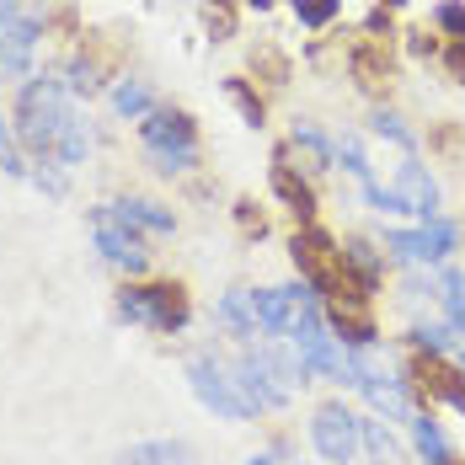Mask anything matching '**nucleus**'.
Returning <instances> with one entry per match:
<instances>
[{
	"instance_id": "obj_1",
	"label": "nucleus",
	"mask_w": 465,
	"mask_h": 465,
	"mask_svg": "<svg viewBox=\"0 0 465 465\" xmlns=\"http://www.w3.org/2000/svg\"><path fill=\"white\" fill-rule=\"evenodd\" d=\"M75 107H70V86L59 81V75H27L22 81V92H16V113H11V134L27 144L38 161L54 155V144H59V129H64V118H70Z\"/></svg>"
},
{
	"instance_id": "obj_2",
	"label": "nucleus",
	"mask_w": 465,
	"mask_h": 465,
	"mask_svg": "<svg viewBox=\"0 0 465 465\" xmlns=\"http://www.w3.org/2000/svg\"><path fill=\"white\" fill-rule=\"evenodd\" d=\"M140 140H144V155L161 166V172H187L198 166V129L193 118L177 113V107H150L140 124Z\"/></svg>"
},
{
	"instance_id": "obj_3",
	"label": "nucleus",
	"mask_w": 465,
	"mask_h": 465,
	"mask_svg": "<svg viewBox=\"0 0 465 465\" xmlns=\"http://www.w3.org/2000/svg\"><path fill=\"white\" fill-rule=\"evenodd\" d=\"M118 316L150 331H183L187 326V294L177 283H134L118 294Z\"/></svg>"
},
{
	"instance_id": "obj_4",
	"label": "nucleus",
	"mask_w": 465,
	"mask_h": 465,
	"mask_svg": "<svg viewBox=\"0 0 465 465\" xmlns=\"http://www.w3.org/2000/svg\"><path fill=\"white\" fill-rule=\"evenodd\" d=\"M187 380H193V396L214 412V418L225 422H246L257 418L252 412V401L241 396V385H235V374L220 364V359H209V353H198V359H187Z\"/></svg>"
},
{
	"instance_id": "obj_5",
	"label": "nucleus",
	"mask_w": 465,
	"mask_h": 465,
	"mask_svg": "<svg viewBox=\"0 0 465 465\" xmlns=\"http://www.w3.org/2000/svg\"><path fill=\"white\" fill-rule=\"evenodd\" d=\"M38 16L22 0H0V75H27L38 48Z\"/></svg>"
},
{
	"instance_id": "obj_6",
	"label": "nucleus",
	"mask_w": 465,
	"mask_h": 465,
	"mask_svg": "<svg viewBox=\"0 0 465 465\" xmlns=\"http://www.w3.org/2000/svg\"><path fill=\"white\" fill-rule=\"evenodd\" d=\"M294 268L305 273V283L316 289V294H337L342 289V252H337V241L326 231H300L294 235Z\"/></svg>"
},
{
	"instance_id": "obj_7",
	"label": "nucleus",
	"mask_w": 465,
	"mask_h": 465,
	"mask_svg": "<svg viewBox=\"0 0 465 465\" xmlns=\"http://www.w3.org/2000/svg\"><path fill=\"white\" fill-rule=\"evenodd\" d=\"M311 444L326 465H353L359 455V418L348 407H322L311 418Z\"/></svg>"
},
{
	"instance_id": "obj_8",
	"label": "nucleus",
	"mask_w": 465,
	"mask_h": 465,
	"mask_svg": "<svg viewBox=\"0 0 465 465\" xmlns=\"http://www.w3.org/2000/svg\"><path fill=\"white\" fill-rule=\"evenodd\" d=\"M326 326L348 342V353H370L374 348V316H370V305H364V294H353L348 283L326 300Z\"/></svg>"
},
{
	"instance_id": "obj_9",
	"label": "nucleus",
	"mask_w": 465,
	"mask_h": 465,
	"mask_svg": "<svg viewBox=\"0 0 465 465\" xmlns=\"http://www.w3.org/2000/svg\"><path fill=\"white\" fill-rule=\"evenodd\" d=\"M455 241H460V231H455L450 220H428L422 231H391L385 235V246H391L401 262H439V257L455 252Z\"/></svg>"
},
{
	"instance_id": "obj_10",
	"label": "nucleus",
	"mask_w": 465,
	"mask_h": 465,
	"mask_svg": "<svg viewBox=\"0 0 465 465\" xmlns=\"http://www.w3.org/2000/svg\"><path fill=\"white\" fill-rule=\"evenodd\" d=\"M92 225H96V252L113 262V268H124L129 279H140L144 268H150V252H144V241L134 231H124V225H113L102 209L92 214Z\"/></svg>"
},
{
	"instance_id": "obj_11",
	"label": "nucleus",
	"mask_w": 465,
	"mask_h": 465,
	"mask_svg": "<svg viewBox=\"0 0 465 465\" xmlns=\"http://www.w3.org/2000/svg\"><path fill=\"white\" fill-rule=\"evenodd\" d=\"M102 214L113 220V225H124V231H155V235H172V209L166 203H155V198H113V203H102Z\"/></svg>"
},
{
	"instance_id": "obj_12",
	"label": "nucleus",
	"mask_w": 465,
	"mask_h": 465,
	"mask_svg": "<svg viewBox=\"0 0 465 465\" xmlns=\"http://www.w3.org/2000/svg\"><path fill=\"white\" fill-rule=\"evenodd\" d=\"M396 198L407 203V214H418V220H439V187H433V177L422 172L412 155H407L401 172H396Z\"/></svg>"
},
{
	"instance_id": "obj_13",
	"label": "nucleus",
	"mask_w": 465,
	"mask_h": 465,
	"mask_svg": "<svg viewBox=\"0 0 465 465\" xmlns=\"http://www.w3.org/2000/svg\"><path fill=\"white\" fill-rule=\"evenodd\" d=\"M118 465H193V444L183 439H144V444H129Z\"/></svg>"
},
{
	"instance_id": "obj_14",
	"label": "nucleus",
	"mask_w": 465,
	"mask_h": 465,
	"mask_svg": "<svg viewBox=\"0 0 465 465\" xmlns=\"http://www.w3.org/2000/svg\"><path fill=\"white\" fill-rule=\"evenodd\" d=\"M273 193H279L300 220H311V214H316V193H311V183H305V177H294V166H289L283 155L273 161Z\"/></svg>"
},
{
	"instance_id": "obj_15",
	"label": "nucleus",
	"mask_w": 465,
	"mask_h": 465,
	"mask_svg": "<svg viewBox=\"0 0 465 465\" xmlns=\"http://www.w3.org/2000/svg\"><path fill=\"white\" fill-rule=\"evenodd\" d=\"M214 322L220 326H231L241 342H252L257 337V316H252V289H231L220 305H214Z\"/></svg>"
},
{
	"instance_id": "obj_16",
	"label": "nucleus",
	"mask_w": 465,
	"mask_h": 465,
	"mask_svg": "<svg viewBox=\"0 0 465 465\" xmlns=\"http://www.w3.org/2000/svg\"><path fill=\"white\" fill-rule=\"evenodd\" d=\"M86 150H92V129H86V118H81V113H70V118H64V129H59L54 155H59L64 166H81V161H86Z\"/></svg>"
},
{
	"instance_id": "obj_17",
	"label": "nucleus",
	"mask_w": 465,
	"mask_h": 465,
	"mask_svg": "<svg viewBox=\"0 0 465 465\" xmlns=\"http://www.w3.org/2000/svg\"><path fill=\"white\" fill-rule=\"evenodd\" d=\"M342 268H353L359 289H374V283H380V257H374L370 241H359V235H353V241L342 246Z\"/></svg>"
},
{
	"instance_id": "obj_18",
	"label": "nucleus",
	"mask_w": 465,
	"mask_h": 465,
	"mask_svg": "<svg viewBox=\"0 0 465 465\" xmlns=\"http://www.w3.org/2000/svg\"><path fill=\"white\" fill-rule=\"evenodd\" d=\"M289 144H294V150H305L311 172H326V166H331V144L322 140V129H316V124H294V129H289Z\"/></svg>"
},
{
	"instance_id": "obj_19",
	"label": "nucleus",
	"mask_w": 465,
	"mask_h": 465,
	"mask_svg": "<svg viewBox=\"0 0 465 465\" xmlns=\"http://www.w3.org/2000/svg\"><path fill=\"white\" fill-rule=\"evenodd\" d=\"M113 113L118 118H144L150 113V86L144 81H118L113 86Z\"/></svg>"
},
{
	"instance_id": "obj_20",
	"label": "nucleus",
	"mask_w": 465,
	"mask_h": 465,
	"mask_svg": "<svg viewBox=\"0 0 465 465\" xmlns=\"http://www.w3.org/2000/svg\"><path fill=\"white\" fill-rule=\"evenodd\" d=\"M407 422H412V439H418V450L428 455V465H444V460H450V444H444L439 422H433V418H407Z\"/></svg>"
},
{
	"instance_id": "obj_21",
	"label": "nucleus",
	"mask_w": 465,
	"mask_h": 465,
	"mask_svg": "<svg viewBox=\"0 0 465 465\" xmlns=\"http://www.w3.org/2000/svg\"><path fill=\"white\" fill-rule=\"evenodd\" d=\"M359 439H364V450H370L380 465H396V460H401V444L385 433V422H359Z\"/></svg>"
},
{
	"instance_id": "obj_22",
	"label": "nucleus",
	"mask_w": 465,
	"mask_h": 465,
	"mask_svg": "<svg viewBox=\"0 0 465 465\" xmlns=\"http://www.w3.org/2000/svg\"><path fill=\"white\" fill-rule=\"evenodd\" d=\"M444 316L465 337V273H444Z\"/></svg>"
},
{
	"instance_id": "obj_23",
	"label": "nucleus",
	"mask_w": 465,
	"mask_h": 465,
	"mask_svg": "<svg viewBox=\"0 0 465 465\" xmlns=\"http://www.w3.org/2000/svg\"><path fill=\"white\" fill-rule=\"evenodd\" d=\"M64 86H70V92H81V96H92L96 86H102V70H96V59H86V54H81V59H70V70H64Z\"/></svg>"
},
{
	"instance_id": "obj_24",
	"label": "nucleus",
	"mask_w": 465,
	"mask_h": 465,
	"mask_svg": "<svg viewBox=\"0 0 465 465\" xmlns=\"http://www.w3.org/2000/svg\"><path fill=\"white\" fill-rule=\"evenodd\" d=\"M374 134H380V140H391V144H401L407 155L418 150V134H412V129H407L396 113H374Z\"/></svg>"
},
{
	"instance_id": "obj_25",
	"label": "nucleus",
	"mask_w": 465,
	"mask_h": 465,
	"mask_svg": "<svg viewBox=\"0 0 465 465\" xmlns=\"http://www.w3.org/2000/svg\"><path fill=\"white\" fill-rule=\"evenodd\" d=\"M294 16H300L305 27H326V22L337 16V0H294Z\"/></svg>"
},
{
	"instance_id": "obj_26",
	"label": "nucleus",
	"mask_w": 465,
	"mask_h": 465,
	"mask_svg": "<svg viewBox=\"0 0 465 465\" xmlns=\"http://www.w3.org/2000/svg\"><path fill=\"white\" fill-rule=\"evenodd\" d=\"M337 155H342V166H348V172H353L359 183H370V155H364V144L353 140V134L337 144Z\"/></svg>"
},
{
	"instance_id": "obj_27",
	"label": "nucleus",
	"mask_w": 465,
	"mask_h": 465,
	"mask_svg": "<svg viewBox=\"0 0 465 465\" xmlns=\"http://www.w3.org/2000/svg\"><path fill=\"white\" fill-rule=\"evenodd\" d=\"M433 22H439L444 33H455V44H465V5L460 0H444V5L433 11Z\"/></svg>"
},
{
	"instance_id": "obj_28",
	"label": "nucleus",
	"mask_w": 465,
	"mask_h": 465,
	"mask_svg": "<svg viewBox=\"0 0 465 465\" xmlns=\"http://www.w3.org/2000/svg\"><path fill=\"white\" fill-rule=\"evenodd\" d=\"M364 198H370L374 209H380V214H407V203H401V198H396V187H380L370 177V183H364Z\"/></svg>"
},
{
	"instance_id": "obj_29",
	"label": "nucleus",
	"mask_w": 465,
	"mask_h": 465,
	"mask_svg": "<svg viewBox=\"0 0 465 465\" xmlns=\"http://www.w3.org/2000/svg\"><path fill=\"white\" fill-rule=\"evenodd\" d=\"M412 348L433 353V359H444V348H450V331H444V326H418V331H412Z\"/></svg>"
},
{
	"instance_id": "obj_30",
	"label": "nucleus",
	"mask_w": 465,
	"mask_h": 465,
	"mask_svg": "<svg viewBox=\"0 0 465 465\" xmlns=\"http://www.w3.org/2000/svg\"><path fill=\"white\" fill-rule=\"evenodd\" d=\"M225 92H231V96H235V107L246 113V124L257 129V124H262V102H257V96L246 92V81H225Z\"/></svg>"
},
{
	"instance_id": "obj_31",
	"label": "nucleus",
	"mask_w": 465,
	"mask_h": 465,
	"mask_svg": "<svg viewBox=\"0 0 465 465\" xmlns=\"http://www.w3.org/2000/svg\"><path fill=\"white\" fill-rule=\"evenodd\" d=\"M0 172L27 177V166H22V155H16V144H11V129H5V124H0Z\"/></svg>"
},
{
	"instance_id": "obj_32",
	"label": "nucleus",
	"mask_w": 465,
	"mask_h": 465,
	"mask_svg": "<svg viewBox=\"0 0 465 465\" xmlns=\"http://www.w3.org/2000/svg\"><path fill=\"white\" fill-rule=\"evenodd\" d=\"M33 177H38V187H44V193H54V198H59V193H64V172H59V166H54V161H38V172H33Z\"/></svg>"
},
{
	"instance_id": "obj_33",
	"label": "nucleus",
	"mask_w": 465,
	"mask_h": 465,
	"mask_svg": "<svg viewBox=\"0 0 465 465\" xmlns=\"http://www.w3.org/2000/svg\"><path fill=\"white\" fill-rule=\"evenodd\" d=\"M444 64L455 70V81L465 86V44H450V54H444Z\"/></svg>"
},
{
	"instance_id": "obj_34",
	"label": "nucleus",
	"mask_w": 465,
	"mask_h": 465,
	"mask_svg": "<svg viewBox=\"0 0 465 465\" xmlns=\"http://www.w3.org/2000/svg\"><path fill=\"white\" fill-rule=\"evenodd\" d=\"M412 54H433V38L428 33H412Z\"/></svg>"
},
{
	"instance_id": "obj_35",
	"label": "nucleus",
	"mask_w": 465,
	"mask_h": 465,
	"mask_svg": "<svg viewBox=\"0 0 465 465\" xmlns=\"http://www.w3.org/2000/svg\"><path fill=\"white\" fill-rule=\"evenodd\" d=\"M246 465H273V460H268V455H252V460H246Z\"/></svg>"
},
{
	"instance_id": "obj_36",
	"label": "nucleus",
	"mask_w": 465,
	"mask_h": 465,
	"mask_svg": "<svg viewBox=\"0 0 465 465\" xmlns=\"http://www.w3.org/2000/svg\"><path fill=\"white\" fill-rule=\"evenodd\" d=\"M246 5H257V11H268V5H273V0H246Z\"/></svg>"
},
{
	"instance_id": "obj_37",
	"label": "nucleus",
	"mask_w": 465,
	"mask_h": 465,
	"mask_svg": "<svg viewBox=\"0 0 465 465\" xmlns=\"http://www.w3.org/2000/svg\"><path fill=\"white\" fill-rule=\"evenodd\" d=\"M380 5H407V0H380Z\"/></svg>"
},
{
	"instance_id": "obj_38",
	"label": "nucleus",
	"mask_w": 465,
	"mask_h": 465,
	"mask_svg": "<svg viewBox=\"0 0 465 465\" xmlns=\"http://www.w3.org/2000/svg\"><path fill=\"white\" fill-rule=\"evenodd\" d=\"M444 465H460V460H455V455H450V460H444Z\"/></svg>"
}]
</instances>
